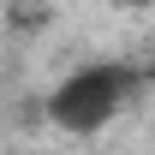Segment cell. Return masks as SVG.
<instances>
[{
  "instance_id": "obj_1",
  "label": "cell",
  "mask_w": 155,
  "mask_h": 155,
  "mask_svg": "<svg viewBox=\"0 0 155 155\" xmlns=\"http://www.w3.org/2000/svg\"><path fill=\"white\" fill-rule=\"evenodd\" d=\"M131 90H137V72L125 60H84V66H72V72L42 96V119H48L54 131L96 137L101 125L131 101Z\"/></svg>"
},
{
  "instance_id": "obj_2",
  "label": "cell",
  "mask_w": 155,
  "mask_h": 155,
  "mask_svg": "<svg viewBox=\"0 0 155 155\" xmlns=\"http://www.w3.org/2000/svg\"><path fill=\"white\" fill-rule=\"evenodd\" d=\"M0 18H6L12 36H36V30L54 24V0H6V6H0Z\"/></svg>"
},
{
  "instance_id": "obj_3",
  "label": "cell",
  "mask_w": 155,
  "mask_h": 155,
  "mask_svg": "<svg viewBox=\"0 0 155 155\" xmlns=\"http://www.w3.org/2000/svg\"><path fill=\"white\" fill-rule=\"evenodd\" d=\"M125 6H137V0H125Z\"/></svg>"
}]
</instances>
